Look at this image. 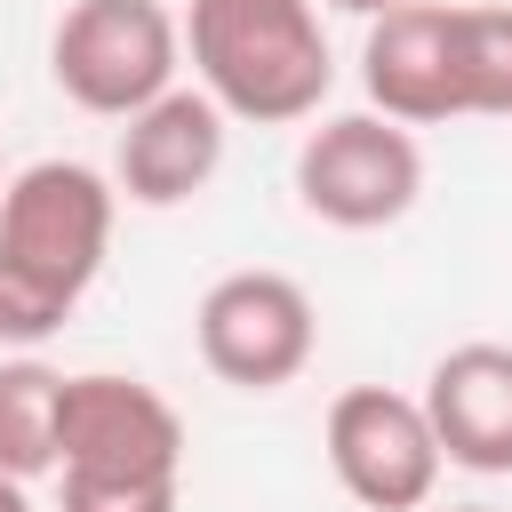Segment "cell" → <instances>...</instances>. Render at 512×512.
Wrapping results in <instances>:
<instances>
[{"instance_id": "cell-1", "label": "cell", "mask_w": 512, "mask_h": 512, "mask_svg": "<svg viewBox=\"0 0 512 512\" xmlns=\"http://www.w3.org/2000/svg\"><path fill=\"white\" fill-rule=\"evenodd\" d=\"M120 184L88 160H32L0 192V344H48L104 272Z\"/></svg>"}, {"instance_id": "cell-2", "label": "cell", "mask_w": 512, "mask_h": 512, "mask_svg": "<svg viewBox=\"0 0 512 512\" xmlns=\"http://www.w3.org/2000/svg\"><path fill=\"white\" fill-rule=\"evenodd\" d=\"M56 480H64V512H176L184 416L152 384L112 368L64 376Z\"/></svg>"}, {"instance_id": "cell-3", "label": "cell", "mask_w": 512, "mask_h": 512, "mask_svg": "<svg viewBox=\"0 0 512 512\" xmlns=\"http://www.w3.org/2000/svg\"><path fill=\"white\" fill-rule=\"evenodd\" d=\"M184 56L200 88L224 104V120H256V128L312 120L336 80L320 0H192Z\"/></svg>"}, {"instance_id": "cell-4", "label": "cell", "mask_w": 512, "mask_h": 512, "mask_svg": "<svg viewBox=\"0 0 512 512\" xmlns=\"http://www.w3.org/2000/svg\"><path fill=\"white\" fill-rule=\"evenodd\" d=\"M176 64H184V24L160 0H72L48 40L56 88L104 120H128L152 96H168Z\"/></svg>"}, {"instance_id": "cell-5", "label": "cell", "mask_w": 512, "mask_h": 512, "mask_svg": "<svg viewBox=\"0 0 512 512\" xmlns=\"http://www.w3.org/2000/svg\"><path fill=\"white\" fill-rule=\"evenodd\" d=\"M416 192H424V152L408 120L336 112L296 144V200L336 232H384L416 208Z\"/></svg>"}, {"instance_id": "cell-6", "label": "cell", "mask_w": 512, "mask_h": 512, "mask_svg": "<svg viewBox=\"0 0 512 512\" xmlns=\"http://www.w3.org/2000/svg\"><path fill=\"white\" fill-rule=\"evenodd\" d=\"M192 336H200V360H208L216 384H232V392H280V384H296L312 368L320 312H312V296L288 272H224L200 296Z\"/></svg>"}, {"instance_id": "cell-7", "label": "cell", "mask_w": 512, "mask_h": 512, "mask_svg": "<svg viewBox=\"0 0 512 512\" xmlns=\"http://www.w3.org/2000/svg\"><path fill=\"white\" fill-rule=\"evenodd\" d=\"M440 432L424 416V392L352 384L328 400V472L368 512H424L440 488Z\"/></svg>"}, {"instance_id": "cell-8", "label": "cell", "mask_w": 512, "mask_h": 512, "mask_svg": "<svg viewBox=\"0 0 512 512\" xmlns=\"http://www.w3.org/2000/svg\"><path fill=\"white\" fill-rule=\"evenodd\" d=\"M216 168H224V104L208 88H168L120 120L112 184L136 208H184L192 192L216 184Z\"/></svg>"}, {"instance_id": "cell-9", "label": "cell", "mask_w": 512, "mask_h": 512, "mask_svg": "<svg viewBox=\"0 0 512 512\" xmlns=\"http://www.w3.org/2000/svg\"><path fill=\"white\" fill-rule=\"evenodd\" d=\"M360 80H368V104L384 120H408V128L464 120L456 56H448V0H400V8L368 16Z\"/></svg>"}, {"instance_id": "cell-10", "label": "cell", "mask_w": 512, "mask_h": 512, "mask_svg": "<svg viewBox=\"0 0 512 512\" xmlns=\"http://www.w3.org/2000/svg\"><path fill=\"white\" fill-rule=\"evenodd\" d=\"M424 416L440 432V456L464 472H512V344L472 336L432 360L424 376Z\"/></svg>"}, {"instance_id": "cell-11", "label": "cell", "mask_w": 512, "mask_h": 512, "mask_svg": "<svg viewBox=\"0 0 512 512\" xmlns=\"http://www.w3.org/2000/svg\"><path fill=\"white\" fill-rule=\"evenodd\" d=\"M56 408H64V376L32 352L0 360V472L40 480L56 472Z\"/></svg>"}, {"instance_id": "cell-12", "label": "cell", "mask_w": 512, "mask_h": 512, "mask_svg": "<svg viewBox=\"0 0 512 512\" xmlns=\"http://www.w3.org/2000/svg\"><path fill=\"white\" fill-rule=\"evenodd\" d=\"M448 56L464 112L512 120V8H448Z\"/></svg>"}, {"instance_id": "cell-13", "label": "cell", "mask_w": 512, "mask_h": 512, "mask_svg": "<svg viewBox=\"0 0 512 512\" xmlns=\"http://www.w3.org/2000/svg\"><path fill=\"white\" fill-rule=\"evenodd\" d=\"M0 512H32V496H24V480H16V472H0Z\"/></svg>"}, {"instance_id": "cell-14", "label": "cell", "mask_w": 512, "mask_h": 512, "mask_svg": "<svg viewBox=\"0 0 512 512\" xmlns=\"http://www.w3.org/2000/svg\"><path fill=\"white\" fill-rule=\"evenodd\" d=\"M320 8H344V16H384V8H400V0H320Z\"/></svg>"}, {"instance_id": "cell-15", "label": "cell", "mask_w": 512, "mask_h": 512, "mask_svg": "<svg viewBox=\"0 0 512 512\" xmlns=\"http://www.w3.org/2000/svg\"><path fill=\"white\" fill-rule=\"evenodd\" d=\"M448 512H488V504H448Z\"/></svg>"}, {"instance_id": "cell-16", "label": "cell", "mask_w": 512, "mask_h": 512, "mask_svg": "<svg viewBox=\"0 0 512 512\" xmlns=\"http://www.w3.org/2000/svg\"><path fill=\"white\" fill-rule=\"evenodd\" d=\"M0 192H8V184H0Z\"/></svg>"}]
</instances>
